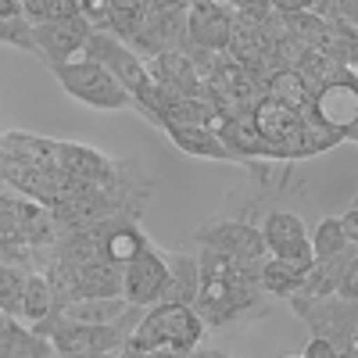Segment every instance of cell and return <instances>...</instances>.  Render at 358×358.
I'll list each match as a JSON object with an SVG mask.
<instances>
[{
    "label": "cell",
    "mask_w": 358,
    "mask_h": 358,
    "mask_svg": "<svg viewBox=\"0 0 358 358\" xmlns=\"http://www.w3.org/2000/svg\"><path fill=\"white\" fill-rule=\"evenodd\" d=\"M83 57H94V62H101L115 79L118 86L126 90V94L133 97V104L147 115V118H155V122L162 126V111H165V101L158 94V86L151 79V72H147V62L133 50L126 47L118 36H111L108 29H94L83 47Z\"/></svg>",
    "instance_id": "1"
},
{
    "label": "cell",
    "mask_w": 358,
    "mask_h": 358,
    "mask_svg": "<svg viewBox=\"0 0 358 358\" xmlns=\"http://www.w3.org/2000/svg\"><path fill=\"white\" fill-rule=\"evenodd\" d=\"M201 322L204 319L190 305H155L143 315V322L133 330L126 351H129V358L140 355V351H155V348H169V351L187 355V351L197 348V341L204 334Z\"/></svg>",
    "instance_id": "2"
},
{
    "label": "cell",
    "mask_w": 358,
    "mask_h": 358,
    "mask_svg": "<svg viewBox=\"0 0 358 358\" xmlns=\"http://www.w3.org/2000/svg\"><path fill=\"white\" fill-rule=\"evenodd\" d=\"M50 72L65 86L69 97L97 108V111H122L133 104V97L118 86V79L101 62H94V57H72L65 65H54Z\"/></svg>",
    "instance_id": "3"
},
{
    "label": "cell",
    "mask_w": 358,
    "mask_h": 358,
    "mask_svg": "<svg viewBox=\"0 0 358 358\" xmlns=\"http://www.w3.org/2000/svg\"><path fill=\"white\" fill-rule=\"evenodd\" d=\"M251 122L258 136L273 147L276 158H305V140H301V115L276 104L273 97H262L251 108Z\"/></svg>",
    "instance_id": "4"
},
{
    "label": "cell",
    "mask_w": 358,
    "mask_h": 358,
    "mask_svg": "<svg viewBox=\"0 0 358 358\" xmlns=\"http://www.w3.org/2000/svg\"><path fill=\"white\" fill-rule=\"evenodd\" d=\"M233 15L236 11L226 8V4H219V0H190L183 29H187V43H194V54H201L204 62H208L212 54L226 50L229 29H233Z\"/></svg>",
    "instance_id": "5"
},
{
    "label": "cell",
    "mask_w": 358,
    "mask_h": 358,
    "mask_svg": "<svg viewBox=\"0 0 358 358\" xmlns=\"http://www.w3.org/2000/svg\"><path fill=\"white\" fill-rule=\"evenodd\" d=\"M90 33H94V29H90L79 15L50 18V22H43V25L29 29V36H33V50L43 57L50 69L72 62V57H83V47H86Z\"/></svg>",
    "instance_id": "6"
},
{
    "label": "cell",
    "mask_w": 358,
    "mask_h": 358,
    "mask_svg": "<svg viewBox=\"0 0 358 358\" xmlns=\"http://www.w3.org/2000/svg\"><path fill=\"white\" fill-rule=\"evenodd\" d=\"M169 283V265L165 258L147 244L122 265V297L133 308H147L162 301V290Z\"/></svg>",
    "instance_id": "7"
},
{
    "label": "cell",
    "mask_w": 358,
    "mask_h": 358,
    "mask_svg": "<svg viewBox=\"0 0 358 358\" xmlns=\"http://www.w3.org/2000/svg\"><path fill=\"white\" fill-rule=\"evenodd\" d=\"M197 241L212 251H222L236 262H265V241L262 229L248 226V222H233V219H215L201 226Z\"/></svg>",
    "instance_id": "8"
},
{
    "label": "cell",
    "mask_w": 358,
    "mask_h": 358,
    "mask_svg": "<svg viewBox=\"0 0 358 358\" xmlns=\"http://www.w3.org/2000/svg\"><path fill=\"white\" fill-rule=\"evenodd\" d=\"M147 72H151V79H155L165 104L197 94V86H201V69L194 65V57L187 50H162V54H155L151 65H147Z\"/></svg>",
    "instance_id": "9"
},
{
    "label": "cell",
    "mask_w": 358,
    "mask_h": 358,
    "mask_svg": "<svg viewBox=\"0 0 358 358\" xmlns=\"http://www.w3.org/2000/svg\"><path fill=\"white\" fill-rule=\"evenodd\" d=\"M262 241L268 258H305L312 255L308 248V229L294 212H273L262 226Z\"/></svg>",
    "instance_id": "10"
},
{
    "label": "cell",
    "mask_w": 358,
    "mask_h": 358,
    "mask_svg": "<svg viewBox=\"0 0 358 358\" xmlns=\"http://www.w3.org/2000/svg\"><path fill=\"white\" fill-rule=\"evenodd\" d=\"M133 305L122 294L118 297H72V301H62L54 308L57 322H79V326H111L118 322Z\"/></svg>",
    "instance_id": "11"
},
{
    "label": "cell",
    "mask_w": 358,
    "mask_h": 358,
    "mask_svg": "<svg viewBox=\"0 0 358 358\" xmlns=\"http://www.w3.org/2000/svg\"><path fill=\"white\" fill-rule=\"evenodd\" d=\"M162 258L169 265V283L162 290V305H190L194 308V297H197V287H201L197 258L179 255V251H169Z\"/></svg>",
    "instance_id": "12"
},
{
    "label": "cell",
    "mask_w": 358,
    "mask_h": 358,
    "mask_svg": "<svg viewBox=\"0 0 358 358\" xmlns=\"http://www.w3.org/2000/svg\"><path fill=\"white\" fill-rule=\"evenodd\" d=\"M0 358H54L50 337L29 330L18 319H8L0 326Z\"/></svg>",
    "instance_id": "13"
},
{
    "label": "cell",
    "mask_w": 358,
    "mask_h": 358,
    "mask_svg": "<svg viewBox=\"0 0 358 358\" xmlns=\"http://www.w3.org/2000/svg\"><path fill=\"white\" fill-rule=\"evenodd\" d=\"M219 140L226 143V151H229V155H233V151H241V155H251V158H276V155H273V147H268V143L258 136V129H255V122H251V111L233 115V118H222Z\"/></svg>",
    "instance_id": "14"
},
{
    "label": "cell",
    "mask_w": 358,
    "mask_h": 358,
    "mask_svg": "<svg viewBox=\"0 0 358 358\" xmlns=\"http://www.w3.org/2000/svg\"><path fill=\"white\" fill-rule=\"evenodd\" d=\"M265 97H273L276 104L290 108L301 115L305 108H312V90L308 83L301 79V72L297 69H276L265 76Z\"/></svg>",
    "instance_id": "15"
},
{
    "label": "cell",
    "mask_w": 358,
    "mask_h": 358,
    "mask_svg": "<svg viewBox=\"0 0 358 358\" xmlns=\"http://www.w3.org/2000/svg\"><path fill=\"white\" fill-rule=\"evenodd\" d=\"M165 133L172 136V143L179 147V151H187L194 158H229L219 133L208 129V126H169Z\"/></svg>",
    "instance_id": "16"
},
{
    "label": "cell",
    "mask_w": 358,
    "mask_h": 358,
    "mask_svg": "<svg viewBox=\"0 0 358 358\" xmlns=\"http://www.w3.org/2000/svg\"><path fill=\"white\" fill-rule=\"evenodd\" d=\"M54 287L43 273H29L25 276V290H22V315L18 319H29V322H43L54 315Z\"/></svg>",
    "instance_id": "17"
},
{
    "label": "cell",
    "mask_w": 358,
    "mask_h": 358,
    "mask_svg": "<svg viewBox=\"0 0 358 358\" xmlns=\"http://www.w3.org/2000/svg\"><path fill=\"white\" fill-rule=\"evenodd\" d=\"M54 158H57V165H62V176L65 179H97L108 165H104V158L97 155V151H90V147H72V143H65V147H54Z\"/></svg>",
    "instance_id": "18"
},
{
    "label": "cell",
    "mask_w": 358,
    "mask_h": 358,
    "mask_svg": "<svg viewBox=\"0 0 358 358\" xmlns=\"http://www.w3.org/2000/svg\"><path fill=\"white\" fill-rule=\"evenodd\" d=\"M140 248H147V241H143V233L136 226H115V229H108V236L101 241L104 262H115V265H126Z\"/></svg>",
    "instance_id": "19"
},
{
    "label": "cell",
    "mask_w": 358,
    "mask_h": 358,
    "mask_svg": "<svg viewBox=\"0 0 358 358\" xmlns=\"http://www.w3.org/2000/svg\"><path fill=\"white\" fill-rule=\"evenodd\" d=\"M25 268L22 265H8L0 262V312L8 319L22 315V290H25Z\"/></svg>",
    "instance_id": "20"
},
{
    "label": "cell",
    "mask_w": 358,
    "mask_h": 358,
    "mask_svg": "<svg viewBox=\"0 0 358 358\" xmlns=\"http://www.w3.org/2000/svg\"><path fill=\"white\" fill-rule=\"evenodd\" d=\"M308 248H312V258H315V262H326V258L341 255V251L351 248V244L344 241V233H341L337 219H322V222L315 226V233L308 236Z\"/></svg>",
    "instance_id": "21"
},
{
    "label": "cell",
    "mask_w": 358,
    "mask_h": 358,
    "mask_svg": "<svg viewBox=\"0 0 358 358\" xmlns=\"http://www.w3.org/2000/svg\"><path fill=\"white\" fill-rule=\"evenodd\" d=\"M334 294L341 297V301H355V297H358V262H351L344 268V276H341V283H337Z\"/></svg>",
    "instance_id": "22"
},
{
    "label": "cell",
    "mask_w": 358,
    "mask_h": 358,
    "mask_svg": "<svg viewBox=\"0 0 358 358\" xmlns=\"http://www.w3.org/2000/svg\"><path fill=\"white\" fill-rule=\"evenodd\" d=\"M301 358H337V344L326 341V337H312Z\"/></svg>",
    "instance_id": "23"
},
{
    "label": "cell",
    "mask_w": 358,
    "mask_h": 358,
    "mask_svg": "<svg viewBox=\"0 0 358 358\" xmlns=\"http://www.w3.org/2000/svg\"><path fill=\"white\" fill-rule=\"evenodd\" d=\"M337 226H341V233H344L348 244H358V208H355V204L337 219Z\"/></svg>",
    "instance_id": "24"
},
{
    "label": "cell",
    "mask_w": 358,
    "mask_h": 358,
    "mask_svg": "<svg viewBox=\"0 0 358 358\" xmlns=\"http://www.w3.org/2000/svg\"><path fill=\"white\" fill-rule=\"evenodd\" d=\"M315 0H268V8H276L280 15H294V11H312Z\"/></svg>",
    "instance_id": "25"
},
{
    "label": "cell",
    "mask_w": 358,
    "mask_h": 358,
    "mask_svg": "<svg viewBox=\"0 0 358 358\" xmlns=\"http://www.w3.org/2000/svg\"><path fill=\"white\" fill-rule=\"evenodd\" d=\"M0 18H18V0H0Z\"/></svg>",
    "instance_id": "26"
},
{
    "label": "cell",
    "mask_w": 358,
    "mask_h": 358,
    "mask_svg": "<svg viewBox=\"0 0 358 358\" xmlns=\"http://www.w3.org/2000/svg\"><path fill=\"white\" fill-rule=\"evenodd\" d=\"M4 322H8V315H4V312H0V326H4Z\"/></svg>",
    "instance_id": "27"
},
{
    "label": "cell",
    "mask_w": 358,
    "mask_h": 358,
    "mask_svg": "<svg viewBox=\"0 0 358 358\" xmlns=\"http://www.w3.org/2000/svg\"><path fill=\"white\" fill-rule=\"evenodd\" d=\"M287 358H301V355H287Z\"/></svg>",
    "instance_id": "28"
},
{
    "label": "cell",
    "mask_w": 358,
    "mask_h": 358,
    "mask_svg": "<svg viewBox=\"0 0 358 358\" xmlns=\"http://www.w3.org/2000/svg\"><path fill=\"white\" fill-rule=\"evenodd\" d=\"M54 358H57V355H54Z\"/></svg>",
    "instance_id": "29"
}]
</instances>
